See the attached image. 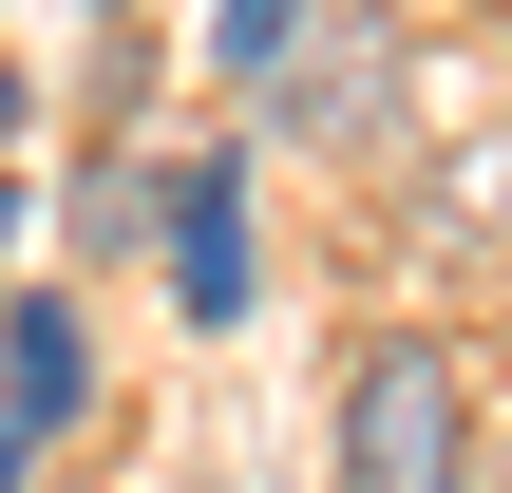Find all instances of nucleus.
I'll use <instances>...</instances> for the list:
<instances>
[{"label": "nucleus", "mask_w": 512, "mask_h": 493, "mask_svg": "<svg viewBox=\"0 0 512 493\" xmlns=\"http://www.w3.org/2000/svg\"><path fill=\"white\" fill-rule=\"evenodd\" d=\"M0 304H19V190H0Z\"/></svg>", "instance_id": "6e6552de"}, {"label": "nucleus", "mask_w": 512, "mask_h": 493, "mask_svg": "<svg viewBox=\"0 0 512 493\" xmlns=\"http://www.w3.org/2000/svg\"><path fill=\"white\" fill-rule=\"evenodd\" d=\"M19 475H38V456H19V437H0V493H19Z\"/></svg>", "instance_id": "1a4fd4ad"}, {"label": "nucleus", "mask_w": 512, "mask_h": 493, "mask_svg": "<svg viewBox=\"0 0 512 493\" xmlns=\"http://www.w3.org/2000/svg\"><path fill=\"white\" fill-rule=\"evenodd\" d=\"M304 38H323V0H209V76H228V95H266Z\"/></svg>", "instance_id": "39448f33"}, {"label": "nucleus", "mask_w": 512, "mask_h": 493, "mask_svg": "<svg viewBox=\"0 0 512 493\" xmlns=\"http://www.w3.org/2000/svg\"><path fill=\"white\" fill-rule=\"evenodd\" d=\"M95 19H133V0H95Z\"/></svg>", "instance_id": "9d476101"}, {"label": "nucleus", "mask_w": 512, "mask_h": 493, "mask_svg": "<svg viewBox=\"0 0 512 493\" xmlns=\"http://www.w3.org/2000/svg\"><path fill=\"white\" fill-rule=\"evenodd\" d=\"M323 475H342V493H494L475 342H437V323H361L342 380H323Z\"/></svg>", "instance_id": "f257e3e1"}, {"label": "nucleus", "mask_w": 512, "mask_h": 493, "mask_svg": "<svg viewBox=\"0 0 512 493\" xmlns=\"http://www.w3.org/2000/svg\"><path fill=\"white\" fill-rule=\"evenodd\" d=\"M95 399H114L95 304H76V285H19V304H0V437L57 456V437H95Z\"/></svg>", "instance_id": "7ed1b4c3"}, {"label": "nucleus", "mask_w": 512, "mask_h": 493, "mask_svg": "<svg viewBox=\"0 0 512 493\" xmlns=\"http://www.w3.org/2000/svg\"><path fill=\"white\" fill-rule=\"evenodd\" d=\"M19 114H38V76H19V57H0V152H19Z\"/></svg>", "instance_id": "0eeeda50"}, {"label": "nucleus", "mask_w": 512, "mask_h": 493, "mask_svg": "<svg viewBox=\"0 0 512 493\" xmlns=\"http://www.w3.org/2000/svg\"><path fill=\"white\" fill-rule=\"evenodd\" d=\"M152 285H171L190 342H228V323L266 304V209H247V152H228V133H209V152H152Z\"/></svg>", "instance_id": "f03ea898"}, {"label": "nucleus", "mask_w": 512, "mask_h": 493, "mask_svg": "<svg viewBox=\"0 0 512 493\" xmlns=\"http://www.w3.org/2000/svg\"><path fill=\"white\" fill-rule=\"evenodd\" d=\"M76 266H152V171H133V152L76 171Z\"/></svg>", "instance_id": "423d86ee"}, {"label": "nucleus", "mask_w": 512, "mask_h": 493, "mask_svg": "<svg viewBox=\"0 0 512 493\" xmlns=\"http://www.w3.org/2000/svg\"><path fill=\"white\" fill-rule=\"evenodd\" d=\"M380 76H399V57H380V19H323V38L266 76V114H285V133H323V152H361V133H380Z\"/></svg>", "instance_id": "20e7f679"}]
</instances>
